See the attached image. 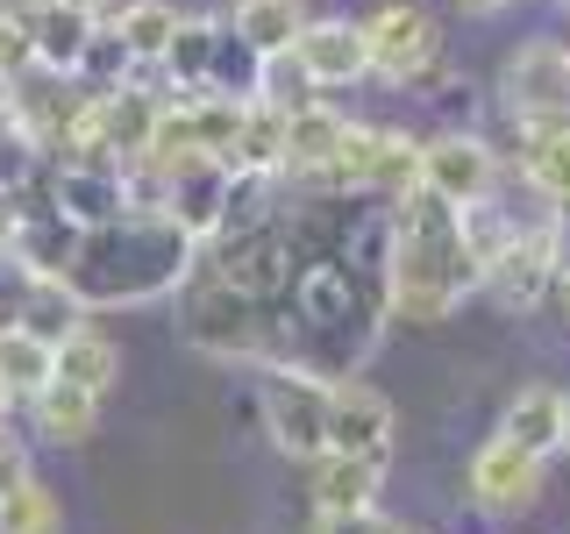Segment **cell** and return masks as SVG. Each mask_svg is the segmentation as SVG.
<instances>
[{
  "mask_svg": "<svg viewBox=\"0 0 570 534\" xmlns=\"http://www.w3.org/2000/svg\"><path fill=\"white\" fill-rule=\"evenodd\" d=\"M421 186V142L400 129H379V121H350L343 150H335L328 178L314 192H371V200H400V192Z\"/></svg>",
  "mask_w": 570,
  "mask_h": 534,
  "instance_id": "3957f363",
  "label": "cell"
},
{
  "mask_svg": "<svg viewBox=\"0 0 570 534\" xmlns=\"http://www.w3.org/2000/svg\"><path fill=\"white\" fill-rule=\"evenodd\" d=\"M79 243H86L79 221H65L58 207H36V214L14 221V249H8V257L22 264V278H65L71 257H79Z\"/></svg>",
  "mask_w": 570,
  "mask_h": 534,
  "instance_id": "5bb4252c",
  "label": "cell"
},
{
  "mask_svg": "<svg viewBox=\"0 0 570 534\" xmlns=\"http://www.w3.org/2000/svg\"><path fill=\"white\" fill-rule=\"evenodd\" d=\"M29 421H36V435H43V442L79 449V442H94V427H100V392H86V385H71V378H50L29 399Z\"/></svg>",
  "mask_w": 570,
  "mask_h": 534,
  "instance_id": "2e32d148",
  "label": "cell"
},
{
  "mask_svg": "<svg viewBox=\"0 0 570 534\" xmlns=\"http://www.w3.org/2000/svg\"><path fill=\"white\" fill-rule=\"evenodd\" d=\"M14 320H22L29 335H43V343H65V335L86 320V299L71 293L65 278H22V307H14Z\"/></svg>",
  "mask_w": 570,
  "mask_h": 534,
  "instance_id": "7402d4cb",
  "label": "cell"
},
{
  "mask_svg": "<svg viewBox=\"0 0 570 534\" xmlns=\"http://www.w3.org/2000/svg\"><path fill=\"white\" fill-rule=\"evenodd\" d=\"M228 22H236V36H249L257 50H293L314 14H307V0H236Z\"/></svg>",
  "mask_w": 570,
  "mask_h": 534,
  "instance_id": "cb8c5ba5",
  "label": "cell"
},
{
  "mask_svg": "<svg viewBox=\"0 0 570 534\" xmlns=\"http://www.w3.org/2000/svg\"><path fill=\"white\" fill-rule=\"evenodd\" d=\"M178 22H186V14H178L171 0H121L107 29L129 43V58H136V65H165V50H171Z\"/></svg>",
  "mask_w": 570,
  "mask_h": 534,
  "instance_id": "44dd1931",
  "label": "cell"
},
{
  "mask_svg": "<svg viewBox=\"0 0 570 534\" xmlns=\"http://www.w3.org/2000/svg\"><path fill=\"white\" fill-rule=\"evenodd\" d=\"M379 485H385V456H350V449L314 456V513H364L379 506Z\"/></svg>",
  "mask_w": 570,
  "mask_h": 534,
  "instance_id": "9a60e30c",
  "label": "cell"
},
{
  "mask_svg": "<svg viewBox=\"0 0 570 534\" xmlns=\"http://www.w3.org/2000/svg\"><path fill=\"white\" fill-rule=\"evenodd\" d=\"M29 36H36V65L79 79L86 50H94V36H100V14L65 8V0H36V8H29Z\"/></svg>",
  "mask_w": 570,
  "mask_h": 534,
  "instance_id": "4fadbf2b",
  "label": "cell"
},
{
  "mask_svg": "<svg viewBox=\"0 0 570 534\" xmlns=\"http://www.w3.org/2000/svg\"><path fill=\"white\" fill-rule=\"evenodd\" d=\"M421 186H435L442 200H456V207H478V200H492V186H499V150L471 129H442V136L421 142Z\"/></svg>",
  "mask_w": 570,
  "mask_h": 534,
  "instance_id": "ba28073f",
  "label": "cell"
},
{
  "mask_svg": "<svg viewBox=\"0 0 570 534\" xmlns=\"http://www.w3.org/2000/svg\"><path fill=\"white\" fill-rule=\"evenodd\" d=\"M58 378H71V385H86V392H107L121 378V349L107 343V335L94 328V320H79V328L58 343Z\"/></svg>",
  "mask_w": 570,
  "mask_h": 534,
  "instance_id": "603a6c76",
  "label": "cell"
},
{
  "mask_svg": "<svg viewBox=\"0 0 570 534\" xmlns=\"http://www.w3.org/2000/svg\"><path fill=\"white\" fill-rule=\"evenodd\" d=\"M542 463L549 456L521 449L513 435L478 442V456H471V506L478 513H528L534 498H542Z\"/></svg>",
  "mask_w": 570,
  "mask_h": 534,
  "instance_id": "9c48e42d",
  "label": "cell"
},
{
  "mask_svg": "<svg viewBox=\"0 0 570 534\" xmlns=\"http://www.w3.org/2000/svg\"><path fill=\"white\" fill-rule=\"evenodd\" d=\"M65 8H86V14H107V8H115V0H65Z\"/></svg>",
  "mask_w": 570,
  "mask_h": 534,
  "instance_id": "4dcf8cb0",
  "label": "cell"
},
{
  "mask_svg": "<svg viewBox=\"0 0 570 534\" xmlns=\"http://www.w3.org/2000/svg\"><path fill=\"white\" fill-rule=\"evenodd\" d=\"M557 299H563V320H570V264H563V278H557Z\"/></svg>",
  "mask_w": 570,
  "mask_h": 534,
  "instance_id": "1f68e13d",
  "label": "cell"
},
{
  "mask_svg": "<svg viewBox=\"0 0 570 534\" xmlns=\"http://www.w3.org/2000/svg\"><path fill=\"white\" fill-rule=\"evenodd\" d=\"M257 414H264V435H272L293 463L328 456V378L272 364L264 370V392H257Z\"/></svg>",
  "mask_w": 570,
  "mask_h": 534,
  "instance_id": "5b68a950",
  "label": "cell"
},
{
  "mask_svg": "<svg viewBox=\"0 0 570 534\" xmlns=\"http://www.w3.org/2000/svg\"><path fill=\"white\" fill-rule=\"evenodd\" d=\"M22 477H36V471H29V449L8 435V427H0V498H8L14 485H22Z\"/></svg>",
  "mask_w": 570,
  "mask_h": 534,
  "instance_id": "83f0119b",
  "label": "cell"
},
{
  "mask_svg": "<svg viewBox=\"0 0 570 534\" xmlns=\"http://www.w3.org/2000/svg\"><path fill=\"white\" fill-rule=\"evenodd\" d=\"M8 406H14V399H8V392H0V427H8Z\"/></svg>",
  "mask_w": 570,
  "mask_h": 534,
  "instance_id": "d6a6232c",
  "label": "cell"
},
{
  "mask_svg": "<svg viewBox=\"0 0 570 534\" xmlns=\"http://www.w3.org/2000/svg\"><path fill=\"white\" fill-rule=\"evenodd\" d=\"M343 136H350V115H335L328 100L293 107V121H285V178L314 192L321 178H328L335 150H343Z\"/></svg>",
  "mask_w": 570,
  "mask_h": 534,
  "instance_id": "7c38bea8",
  "label": "cell"
},
{
  "mask_svg": "<svg viewBox=\"0 0 570 534\" xmlns=\"http://www.w3.org/2000/svg\"><path fill=\"white\" fill-rule=\"evenodd\" d=\"M364 36H371V79L385 86H421L442 65V29L421 0H379L364 14Z\"/></svg>",
  "mask_w": 570,
  "mask_h": 534,
  "instance_id": "8992f818",
  "label": "cell"
},
{
  "mask_svg": "<svg viewBox=\"0 0 570 534\" xmlns=\"http://www.w3.org/2000/svg\"><path fill=\"white\" fill-rule=\"evenodd\" d=\"M29 8H36V0H0V29H8V22H22Z\"/></svg>",
  "mask_w": 570,
  "mask_h": 534,
  "instance_id": "f546056e",
  "label": "cell"
},
{
  "mask_svg": "<svg viewBox=\"0 0 570 534\" xmlns=\"http://www.w3.org/2000/svg\"><path fill=\"white\" fill-rule=\"evenodd\" d=\"M456 14H499V8H513V0H450Z\"/></svg>",
  "mask_w": 570,
  "mask_h": 534,
  "instance_id": "f1b7e54d",
  "label": "cell"
},
{
  "mask_svg": "<svg viewBox=\"0 0 570 534\" xmlns=\"http://www.w3.org/2000/svg\"><path fill=\"white\" fill-rule=\"evenodd\" d=\"M307 534H406L400 521H385L379 506H364V513H314V527Z\"/></svg>",
  "mask_w": 570,
  "mask_h": 534,
  "instance_id": "4316f807",
  "label": "cell"
},
{
  "mask_svg": "<svg viewBox=\"0 0 570 534\" xmlns=\"http://www.w3.org/2000/svg\"><path fill=\"white\" fill-rule=\"evenodd\" d=\"M200 264V243L171 221L165 207H129L121 221L107 228H86L79 257H71L65 285L94 307H142V299H165L193 278Z\"/></svg>",
  "mask_w": 570,
  "mask_h": 534,
  "instance_id": "7a4b0ae2",
  "label": "cell"
},
{
  "mask_svg": "<svg viewBox=\"0 0 570 534\" xmlns=\"http://www.w3.org/2000/svg\"><path fill=\"white\" fill-rule=\"evenodd\" d=\"M563 228H570L563 214H549V221H521V228H513V243L485 264V299H492V307L528 314V307H542V299L557 293V278H563V264H570Z\"/></svg>",
  "mask_w": 570,
  "mask_h": 534,
  "instance_id": "277c9868",
  "label": "cell"
},
{
  "mask_svg": "<svg viewBox=\"0 0 570 534\" xmlns=\"http://www.w3.org/2000/svg\"><path fill=\"white\" fill-rule=\"evenodd\" d=\"M328 449L392 463V399L379 385H364V378H335L328 385Z\"/></svg>",
  "mask_w": 570,
  "mask_h": 534,
  "instance_id": "30bf717a",
  "label": "cell"
},
{
  "mask_svg": "<svg viewBox=\"0 0 570 534\" xmlns=\"http://www.w3.org/2000/svg\"><path fill=\"white\" fill-rule=\"evenodd\" d=\"M214 50H222V14H186L178 36H171V50H165V65H157L171 93H207Z\"/></svg>",
  "mask_w": 570,
  "mask_h": 534,
  "instance_id": "ffe728a7",
  "label": "cell"
},
{
  "mask_svg": "<svg viewBox=\"0 0 570 534\" xmlns=\"http://www.w3.org/2000/svg\"><path fill=\"white\" fill-rule=\"evenodd\" d=\"M0 534H65V506L43 477H22L8 498H0Z\"/></svg>",
  "mask_w": 570,
  "mask_h": 534,
  "instance_id": "d4e9b609",
  "label": "cell"
},
{
  "mask_svg": "<svg viewBox=\"0 0 570 534\" xmlns=\"http://www.w3.org/2000/svg\"><path fill=\"white\" fill-rule=\"evenodd\" d=\"M293 58L314 71L321 93H328V86H356V79H371V36H364V22H350V14H314V22L299 29Z\"/></svg>",
  "mask_w": 570,
  "mask_h": 534,
  "instance_id": "8fae6325",
  "label": "cell"
},
{
  "mask_svg": "<svg viewBox=\"0 0 570 534\" xmlns=\"http://www.w3.org/2000/svg\"><path fill=\"white\" fill-rule=\"evenodd\" d=\"M521 165H528V186L542 192L557 214H570V115H549V121H528L521 129Z\"/></svg>",
  "mask_w": 570,
  "mask_h": 534,
  "instance_id": "e0dca14e",
  "label": "cell"
},
{
  "mask_svg": "<svg viewBox=\"0 0 570 534\" xmlns=\"http://www.w3.org/2000/svg\"><path fill=\"white\" fill-rule=\"evenodd\" d=\"M50 378H58V343H43L22 320H8V328H0V392H8L14 406H29Z\"/></svg>",
  "mask_w": 570,
  "mask_h": 534,
  "instance_id": "ac0fdd59",
  "label": "cell"
},
{
  "mask_svg": "<svg viewBox=\"0 0 570 534\" xmlns=\"http://www.w3.org/2000/svg\"><path fill=\"white\" fill-rule=\"evenodd\" d=\"M471 293H485V264L471 249L463 207L435 186H414L392 200V320L435 328Z\"/></svg>",
  "mask_w": 570,
  "mask_h": 534,
  "instance_id": "6da1fadb",
  "label": "cell"
},
{
  "mask_svg": "<svg viewBox=\"0 0 570 534\" xmlns=\"http://www.w3.org/2000/svg\"><path fill=\"white\" fill-rule=\"evenodd\" d=\"M563 406H570V392L521 385V392L507 399V414H499V435H513L521 449L549 456V449H563Z\"/></svg>",
  "mask_w": 570,
  "mask_h": 534,
  "instance_id": "d6986e66",
  "label": "cell"
},
{
  "mask_svg": "<svg viewBox=\"0 0 570 534\" xmlns=\"http://www.w3.org/2000/svg\"><path fill=\"white\" fill-rule=\"evenodd\" d=\"M499 100H507V115L521 121H549V115H570V43L557 36H534L507 58L499 71Z\"/></svg>",
  "mask_w": 570,
  "mask_h": 534,
  "instance_id": "52a82bcc",
  "label": "cell"
},
{
  "mask_svg": "<svg viewBox=\"0 0 570 534\" xmlns=\"http://www.w3.org/2000/svg\"><path fill=\"white\" fill-rule=\"evenodd\" d=\"M563 449H570V406H563Z\"/></svg>",
  "mask_w": 570,
  "mask_h": 534,
  "instance_id": "836d02e7",
  "label": "cell"
},
{
  "mask_svg": "<svg viewBox=\"0 0 570 534\" xmlns=\"http://www.w3.org/2000/svg\"><path fill=\"white\" fill-rule=\"evenodd\" d=\"M257 100H272V107H307L321 100V86H314V71L293 58V50H264V65H257Z\"/></svg>",
  "mask_w": 570,
  "mask_h": 534,
  "instance_id": "484cf974",
  "label": "cell"
}]
</instances>
